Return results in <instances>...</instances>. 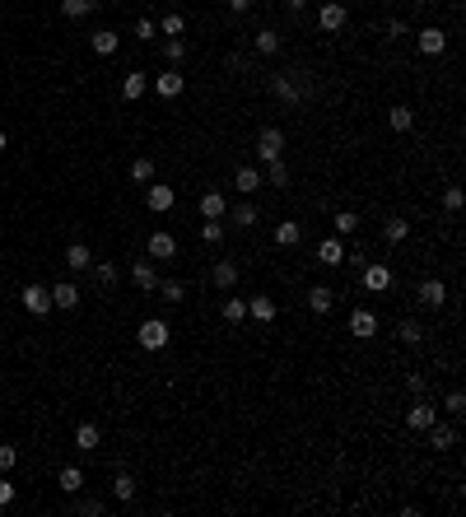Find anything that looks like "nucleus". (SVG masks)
<instances>
[{"label": "nucleus", "mask_w": 466, "mask_h": 517, "mask_svg": "<svg viewBox=\"0 0 466 517\" xmlns=\"http://www.w3.org/2000/svg\"><path fill=\"white\" fill-rule=\"evenodd\" d=\"M257 158H262V163L284 158V131H280V126H266L262 136H257Z\"/></svg>", "instance_id": "nucleus-1"}, {"label": "nucleus", "mask_w": 466, "mask_h": 517, "mask_svg": "<svg viewBox=\"0 0 466 517\" xmlns=\"http://www.w3.org/2000/svg\"><path fill=\"white\" fill-rule=\"evenodd\" d=\"M168 322H159V317H150V322H140V350H163L168 345Z\"/></svg>", "instance_id": "nucleus-2"}, {"label": "nucleus", "mask_w": 466, "mask_h": 517, "mask_svg": "<svg viewBox=\"0 0 466 517\" xmlns=\"http://www.w3.org/2000/svg\"><path fill=\"white\" fill-rule=\"evenodd\" d=\"M345 19H350V10H345L341 0H322V10H317V24H322L326 33L345 28Z\"/></svg>", "instance_id": "nucleus-3"}, {"label": "nucleus", "mask_w": 466, "mask_h": 517, "mask_svg": "<svg viewBox=\"0 0 466 517\" xmlns=\"http://www.w3.org/2000/svg\"><path fill=\"white\" fill-rule=\"evenodd\" d=\"M24 308H29L33 317H47V313H51V289H42V284H29V289H24Z\"/></svg>", "instance_id": "nucleus-4"}, {"label": "nucleus", "mask_w": 466, "mask_h": 517, "mask_svg": "<svg viewBox=\"0 0 466 517\" xmlns=\"http://www.w3.org/2000/svg\"><path fill=\"white\" fill-rule=\"evenodd\" d=\"M317 261L322 266H345V243L341 238H322L317 243Z\"/></svg>", "instance_id": "nucleus-5"}, {"label": "nucleus", "mask_w": 466, "mask_h": 517, "mask_svg": "<svg viewBox=\"0 0 466 517\" xmlns=\"http://www.w3.org/2000/svg\"><path fill=\"white\" fill-rule=\"evenodd\" d=\"M415 42H419V51H424V56H438V51L448 47V33H443V28H419Z\"/></svg>", "instance_id": "nucleus-6"}, {"label": "nucleus", "mask_w": 466, "mask_h": 517, "mask_svg": "<svg viewBox=\"0 0 466 517\" xmlns=\"http://www.w3.org/2000/svg\"><path fill=\"white\" fill-rule=\"evenodd\" d=\"M131 280H136L140 294H154V289H159V270L150 266V261H136V266H131Z\"/></svg>", "instance_id": "nucleus-7"}, {"label": "nucleus", "mask_w": 466, "mask_h": 517, "mask_svg": "<svg viewBox=\"0 0 466 517\" xmlns=\"http://www.w3.org/2000/svg\"><path fill=\"white\" fill-rule=\"evenodd\" d=\"M154 89H159V98H177V94L186 89V75L177 70V65H172L168 75H159V79H154Z\"/></svg>", "instance_id": "nucleus-8"}, {"label": "nucleus", "mask_w": 466, "mask_h": 517, "mask_svg": "<svg viewBox=\"0 0 466 517\" xmlns=\"http://www.w3.org/2000/svg\"><path fill=\"white\" fill-rule=\"evenodd\" d=\"M145 201H150L154 215H168L172 205H177V191H172V187H150V191H145Z\"/></svg>", "instance_id": "nucleus-9"}, {"label": "nucleus", "mask_w": 466, "mask_h": 517, "mask_svg": "<svg viewBox=\"0 0 466 517\" xmlns=\"http://www.w3.org/2000/svg\"><path fill=\"white\" fill-rule=\"evenodd\" d=\"M150 256H154V261H168V256H177V238L163 233V229H159V233H150Z\"/></svg>", "instance_id": "nucleus-10"}, {"label": "nucleus", "mask_w": 466, "mask_h": 517, "mask_svg": "<svg viewBox=\"0 0 466 517\" xmlns=\"http://www.w3.org/2000/svg\"><path fill=\"white\" fill-rule=\"evenodd\" d=\"M350 336H364V340L378 336V317H373L369 308H355V313H350Z\"/></svg>", "instance_id": "nucleus-11"}, {"label": "nucleus", "mask_w": 466, "mask_h": 517, "mask_svg": "<svg viewBox=\"0 0 466 517\" xmlns=\"http://www.w3.org/2000/svg\"><path fill=\"white\" fill-rule=\"evenodd\" d=\"M419 303H424V308H443V303H448V284H443V280H424V284H419Z\"/></svg>", "instance_id": "nucleus-12"}, {"label": "nucleus", "mask_w": 466, "mask_h": 517, "mask_svg": "<svg viewBox=\"0 0 466 517\" xmlns=\"http://www.w3.org/2000/svg\"><path fill=\"white\" fill-rule=\"evenodd\" d=\"M392 284V270L383 266V261H373V266H364V289H373V294H383Z\"/></svg>", "instance_id": "nucleus-13"}, {"label": "nucleus", "mask_w": 466, "mask_h": 517, "mask_svg": "<svg viewBox=\"0 0 466 517\" xmlns=\"http://www.w3.org/2000/svg\"><path fill=\"white\" fill-rule=\"evenodd\" d=\"M434 420H438V410L429 406V401H415V406L405 410V424H410V429H429Z\"/></svg>", "instance_id": "nucleus-14"}, {"label": "nucleus", "mask_w": 466, "mask_h": 517, "mask_svg": "<svg viewBox=\"0 0 466 517\" xmlns=\"http://www.w3.org/2000/svg\"><path fill=\"white\" fill-rule=\"evenodd\" d=\"M201 215H205V220H224V215H229L224 191H205V196H201Z\"/></svg>", "instance_id": "nucleus-15"}, {"label": "nucleus", "mask_w": 466, "mask_h": 517, "mask_svg": "<svg viewBox=\"0 0 466 517\" xmlns=\"http://www.w3.org/2000/svg\"><path fill=\"white\" fill-rule=\"evenodd\" d=\"M98 443H103V429H98V424H79V429H75V448H79V452H98Z\"/></svg>", "instance_id": "nucleus-16"}, {"label": "nucleus", "mask_w": 466, "mask_h": 517, "mask_svg": "<svg viewBox=\"0 0 466 517\" xmlns=\"http://www.w3.org/2000/svg\"><path fill=\"white\" fill-rule=\"evenodd\" d=\"M51 308H61V313H70V308H79V289L75 284H56V289H51Z\"/></svg>", "instance_id": "nucleus-17"}, {"label": "nucleus", "mask_w": 466, "mask_h": 517, "mask_svg": "<svg viewBox=\"0 0 466 517\" xmlns=\"http://www.w3.org/2000/svg\"><path fill=\"white\" fill-rule=\"evenodd\" d=\"M271 94H275V98H284V103H298V98H303V89H298V79L271 75Z\"/></svg>", "instance_id": "nucleus-18"}, {"label": "nucleus", "mask_w": 466, "mask_h": 517, "mask_svg": "<svg viewBox=\"0 0 466 517\" xmlns=\"http://www.w3.org/2000/svg\"><path fill=\"white\" fill-rule=\"evenodd\" d=\"M331 303H336V294H331L326 284H312V289H308V308H312L317 317H326V313H331Z\"/></svg>", "instance_id": "nucleus-19"}, {"label": "nucleus", "mask_w": 466, "mask_h": 517, "mask_svg": "<svg viewBox=\"0 0 466 517\" xmlns=\"http://www.w3.org/2000/svg\"><path fill=\"white\" fill-rule=\"evenodd\" d=\"M210 284H215V289H233V284H238V266H233V261H215Z\"/></svg>", "instance_id": "nucleus-20"}, {"label": "nucleus", "mask_w": 466, "mask_h": 517, "mask_svg": "<svg viewBox=\"0 0 466 517\" xmlns=\"http://www.w3.org/2000/svg\"><path fill=\"white\" fill-rule=\"evenodd\" d=\"M89 47L98 51V56H112V51L122 47V38H117V33H112V28H98V33H93V38H89Z\"/></svg>", "instance_id": "nucleus-21"}, {"label": "nucleus", "mask_w": 466, "mask_h": 517, "mask_svg": "<svg viewBox=\"0 0 466 517\" xmlns=\"http://www.w3.org/2000/svg\"><path fill=\"white\" fill-rule=\"evenodd\" d=\"M65 266H70V270H89L93 266V252L84 247V243H70V247H65Z\"/></svg>", "instance_id": "nucleus-22"}, {"label": "nucleus", "mask_w": 466, "mask_h": 517, "mask_svg": "<svg viewBox=\"0 0 466 517\" xmlns=\"http://www.w3.org/2000/svg\"><path fill=\"white\" fill-rule=\"evenodd\" d=\"M452 443H457V434H452V429H443V424H429V448H434V452H448Z\"/></svg>", "instance_id": "nucleus-23"}, {"label": "nucleus", "mask_w": 466, "mask_h": 517, "mask_svg": "<svg viewBox=\"0 0 466 517\" xmlns=\"http://www.w3.org/2000/svg\"><path fill=\"white\" fill-rule=\"evenodd\" d=\"M145 89H150V79L140 75V70H131V75L122 79V98H131V103H136V98H145Z\"/></svg>", "instance_id": "nucleus-24"}, {"label": "nucleus", "mask_w": 466, "mask_h": 517, "mask_svg": "<svg viewBox=\"0 0 466 517\" xmlns=\"http://www.w3.org/2000/svg\"><path fill=\"white\" fill-rule=\"evenodd\" d=\"M233 187L243 191V196H252V191L262 187V172H257V168H238V172H233Z\"/></svg>", "instance_id": "nucleus-25"}, {"label": "nucleus", "mask_w": 466, "mask_h": 517, "mask_svg": "<svg viewBox=\"0 0 466 517\" xmlns=\"http://www.w3.org/2000/svg\"><path fill=\"white\" fill-rule=\"evenodd\" d=\"M117 280H122V270L112 266V261H98V266H93V284H98V289H112Z\"/></svg>", "instance_id": "nucleus-26"}, {"label": "nucleus", "mask_w": 466, "mask_h": 517, "mask_svg": "<svg viewBox=\"0 0 466 517\" xmlns=\"http://www.w3.org/2000/svg\"><path fill=\"white\" fill-rule=\"evenodd\" d=\"M298 238H303V229H298L294 220L275 224V243H280V247H298Z\"/></svg>", "instance_id": "nucleus-27"}, {"label": "nucleus", "mask_w": 466, "mask_h": 517, "mask_svg": "<svg viewBox=\"0 0 466 517\" xmlns=\"http://www.w3.org/2000/svg\"><path fill=\"white\" fill-rule=\"evenodd\" d=\"M331 229H336L341 238L359 233V215H355V210H336V220H331Z\"/></svg>", "instance_id": "nucleus-28"}, {"label": "nucleus", "mask_w": 466, "mask_h": 517, "mask_svg": "<svg viewBox=\"0 0 466 517\" xmlns=\"http://www.w3.org/2000/svg\"><path fill=\"white\" fill-rule=\"evenodd\" d=\"M262 182H271V187H284V182H289V163H284V158H271V163H266V177Z\"/></svg>", "instance_id": "nucleus-29"}, {"label": "nucleus", "mask_w": 466, "mask_h": 517, "mask_svg": "<svg viewBox=\"0 0 466 517\" xmlns=\"http://www.w3.org/2000/svg\"><path fill=\"white\" fill-rule=\"evenodd\" d=\"M93 10H98V0H61L65 19H84V15H93Z\"/></svg>", "instance_id": "nucleus-30"}, {"label": "nucleus", "mask_w": 466, "mask_h": 517, "mask_svg": "<svg viewBox=\"0 0 466 517\" xmlns=\"http://www.w3.org/2000/svg\"><path fill=\"white\" fill-rule=\"evenodd\" d=\"M387 126L401 136V131H410V126H415V112H410V108H392V112H387Z\"/></svg>", "instance_id": "nucleus-31"}, {"label": "nucleus", "mask_w": 466, "mask_h": 517, "mask_svg": "<svg viewBox=\"0 0 466 517\" xmlns=\"http://www.w3.org/2000/svg\"><path fill=\"white\" fill-rule=\"evenodd\" d=\"M405 233H410V224H405V220H387V224H383V243H392V247L405 243Z\"/></svg>", "instance_id": "nucleus-32"}, {"label": "nucleus", "mask_w": 466, "mask_h": 517, "mask_svg": "<svg viewBox=\"0 0 466 517\" xmlns=\"http://www.w3.org/2000/svg\"><path fill=\"white\" fill-rule=\"evenodd\" d=\"M154 28L163 33V38H182V33H186V19H182V15H163Z\"/></svg>", "instance_id": "nucleus-33"}, {"label": "nucleus", "mask_w": 466, "mask_h": 517, "mask_svg": "<svg viewBox=\"0 0 466 517\" xmlns=\"http://www.w3.org/2000/svg\"><path fill=\"white\" fill-rule=\"evenodd\" d=\"M248 317H257V322H275V303H271V298H252Z\"/></svg>", "instance_id": "nucleus-34"}, {"label": "nucleus", "mask_w": 466, "mask_h": 517, "mask_svg": "<svg viewBox=\"0 0 466 517\" xmlns=\"http://www.w3.org/2000/svg\"><path fill=\"white\" fill-rule=\"evenodd\" d=\"M131 182H140V187L154 182V158H136V163H131Z\"/></svg>", "instance_id": "nucleus-35"}, {"label": "nucleus", "mask_w": 466, "mask_h": 517, "mask_svg": "<svg viewBox=\"0 0 466 517\" xmlns=\"http://www.w3.org/2000/svg\"><path fill=\"white\" fill-rule=\"evenodd\" d=\"M61 489H65V494H79V489H84V470H79V466H65V470H61Z\"/></svg>", "instance_id": "nucleus-36"}, {"label": "nucleus", "mask_w": 466, "mask_h": 517, "mask_svg": "<svg viewBox=\"0 0 466 517\" xmlns=\"http://www.w3.org/2000/svg\"><path fill=\"white\" fill-rule=\"evenodd\" d=\"M229 220L238 224V229H252V224H257V205H233Z\"/></svg>", "instance_id": "nucleus-37"}, {"label": "nucleus", "mask_w": 466, "mask_h": 517, "mask_svg": "<svg viewBox=\"0 0 466 517\" xmlns=\"http://www.w3.org/2000/svg\"><path fill=\"white\" fill-rule=\"evenodd\" d=\"M257 51H262V56H275V51H280V33L262 28V33H257Z\"/></svg>", "instance_id": "nucleus-38"}, {"label": "nucleus", "mask_w": 466, "mask_h": 517, "mask_svg": "<svg viewBox=\"0 0 466 517\" xmlns=\"http://www.w3.org/2000/svg\"><path fill=\"white\" fill-rule=\"evenodd\" d=\"M159 294L168 298V303H182V298H186V284H182V280H159Z\"/></svg>", "instance_id": "nucleus-39"}, {"label": "nucleus", "mask_w": 466, "mask_h": 517, "mask_svg": "<svg viewBox=\"0 0 466 517\" xmlns=\"http://www.w3.org/2000/svg\"><path fill=\"white\" fill-rule=\"evenodd\" d=\"M112 494H117V499H136V475H117V480H112Z\"/></svg>", "instance_id": "nucleus-40"}, {"label": "nucleus", "mask_w": 466, "mask_h": 517, "mask_svg": "<svg viewBox=\"0 0 466 517\" xmlns=\"http://www.w3.org/2000/svg\"><path fill=\"white\" fill-rule=\"evenodd\" d=\"M248 317V298H229L224 303V322H243Z\"/></svg>", "instance_id": "nucleus-41"}, {"label": "nucleus", "mask_w": 466, "mask_h": 517, "mask_svg": "<svg viewBox=\"0 0 466 517\" xmlns=\"http://www.w3.org/2000/svg\"><path fill=\"white\" fill-rule=\"evenodd\" d=\"M163 56H168L172 65H182V56H186V42H182V38H168V42H163Z\"/></svg>", "instance_id": "nucleus-42"}, {"label": "nucleus", "mask_w": 466, "mask_h": 517, "mask_svg": "<svg viewBox=\"0 0 466 517\" xmlns=\"http://www.w3.org/2000/svg\"><path fill=\"white\" fill-rule=\"evenodd\" d=\"M201 238H205V243H224V224H219V220H205V224H201Z\"/></svg>", "instance_id": "nucleus-43"}, {"label": "nucleus", "mask_w": 466, "mask_h": 517, "mask_svg": "<svg viewBox=\"0 0 466 517\" xmlns=\"http://www.w3.org/2000/svg\"><path fill=\"white\" fill-rule=\"evenodd\" d=\"M19 461V452H15V443H0V470H10Z\"/></svg>", "instance_id": "nucleus-44"}, {"label": "nucleus", "mask_w": 466, "mask_h": 517, "mask_svg": "<svg viewBox=\"0 0 466 517\" xmlns=\"http://www.w3.org/2000/svg\"><path fill=\"white\" fill-rule=\"evenodd\" d=\"M443 205H448V215H457V210H462V191L448 187V191H443Z\"/></svg>", "instance_id": "nucleus-45"}, {"label": "nucleus", "mask_w": 466, "mask_h": 517, "mask_svg": "<svg viewBox=\"0 0 466 517\" xmlns=\"http://www.w3.org/2000/svg\"><path fill=\"white\" fill-rule=\"evenodd\" d=\"M443 406H448V415H462V410H466V396H462V392H448V401H443Z\"/></svg>", "instance_id": "nucleus-46"}, {"label": "nucleus", "mask_w": 466, "mask_h": 517, "mask_svg": "<svg viewBox=\"0 0 466 517\" xmlns=\"http://www.w3.org/2000/svg\"><path fill=\"white\" fill-rule=\"evenodd\" d=\"M419 336H424V331H419V322H401V340H410V345H415Z\"/></svg>", "instance_id": "nucleus-47"}, {"label": "nucleus", "mask_w": 466, "mask_h": 517, "mask_svg": "<svg viewBox=\"0 0 466 517\" xmlns=\"http://www.w3.org/2000/svg\"><path fill=\"white\" fill-rule=\"evenodd\" d=\"M10 503H15V485H10V480H0V508H10Z\"/></svg>", "instance_id": "nucleus-48"}, {"label": "nucleus", "mask_w": 466, "mask_h": 517, "mask_svg": "<svg viewBox=\"0 0 466 517\" xmlns=\"http://www.w3.org/2000/svg\"><path fill=\"white\" fill-rule=\"evenodd\" d=\"M154 19H140V24H136V38H154Z\"/></svg>", "instance_id": "nucleus-49"}, {"label": "nucleus", "mask_w": 466, "mask_h": 517, "mask_svg": "<svg viewBox=\"0 0 466 517\" xmlns=\"http://www.w3.org/2000/svg\"><path fill=\"white\" fill-rule=\"evenodd\" d=\"M229 10H233V15H248V10H252V0H229Z\"/></svg>", "instance_id": "nucleus-50"}, {"label": "nucleus", "mask_w": 466, "mask_h": 517, "mask_svg": "<svg viewBox=\"0 0 466 517\" xmlns=\"http://www.w3.org/2000/svg\"><path fill=\"white\" fill-rule=\"evenodd\" d=\"M0 149H5V131H0Z\"/></svg>", "instance_id": "nucleus-51"}]
</instances>
